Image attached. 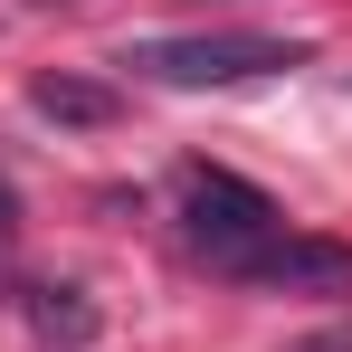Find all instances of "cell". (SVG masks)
I'll list each match as a JSON object with an SVG mask.
<instances>
[{
    "label": "cell",
    "mask_w": 352,
    "mask_h": 352,
    "mask_svg": "<svg viewBox=\"0 0 352 352\" xmlns=\"http://www.w3.org/2000/svg\"><path fill=\"white\" fill-rule=\"evenodd\" d=\"M38 115H58V124H105L115 96H105V86H76V76H38Z\"/></svg>",
    "instance_id": "3957f363"
},
{
    "label": "cell",
    "mask_w": 352,
    "mask_h": 352,
    "mask_svg": "<svg viewBox=\"0 0 352 352\" xmlns=\"http://www.w3.org/2000/svg\"><path fill=\"white\" fill-rule=\"evenodd\" d=\"M305 48L295 38H267V29H219V38H143V48H124L133 76H153V86H248V76H276L295 67Z\"/></svg>",
    "instance_id": "7a4b0ae2"
},
{
    "label": "cell",
    "mask_w": 352,
    "mask_h": 352,
    "mask_svg": "<svg viewBox=\"0 0 352 352\" xmlns=\"http://www.w3.org/2000/svg\"><path fill=\"white\" fill-rule=\"evenodd\" d=\"M181 238H190L219 276H248V267L286 238V219H276V200H267L257 181L219 172V162H190V172H181Z\"/></svg>",
    "instance_id": "6da1fadb"
}]
</instances>
